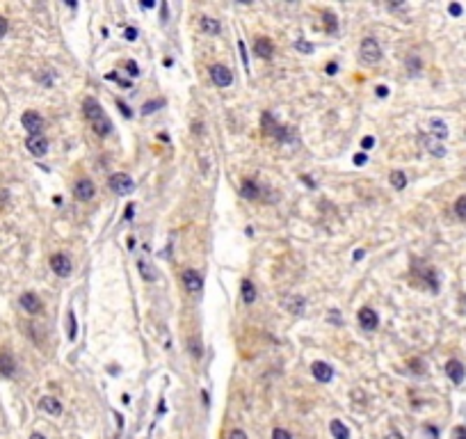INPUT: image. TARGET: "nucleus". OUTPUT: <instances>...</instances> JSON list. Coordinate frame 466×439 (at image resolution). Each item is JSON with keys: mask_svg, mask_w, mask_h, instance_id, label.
Listing matches in <instances>:
<instances>
[{"mask_svg": "<svg viewBox=\"0 0 466 439\" xmlns=\"http://www.w3.org/2000/svg\"><path fill=\"white\" fill-rule=\"evenodd\" d=\"M452 439H466V425H457L452 430Z\"/></svg>", "mask_w": 466, "mask_h": 439, "instance_id": "obj_35", "label": "nucleus"}, {"mask_svg": "<svg viewBox=\"0 0 466 439\" xmlns=\"http://www.w3.org/2000/svg\"><path fill=\"white\" fill-rule=\"evenodd\" d=\"M359 53H361V59L366 62V65H377V62L382 59V48H379V44H377L372 37H368V39L361 41Z\"/></svg>", "mask_w": 466, "mask_h": 439, "instance_id": "obj_3", "label": "nucleus"}, {"mask_svg": "<svg viewBox=\"0 0 466 439\" xmlns=\"http://www.w3.org/2000/svg\"><path fill=\"white\" fill-rule=\"evenodd\" d=\"M73 193H75V197H78L80 202H90V199L96 195V187H94V183H92L90 178H78L75 185H73Z\"/></svg>", "mask_w": 466, "mask_h": 439, "instance_id": "obj_10", "label": "nucleus"}, {"mask_svg": "<svg viewBox=\"0 0 466 439\" xmlns=\"http://www.w3.org/2000/svg\"><path fill=\"white\" fill-rule=\"evenodd\" d=\"M181 279H183V286L188 288V293H201L203 288V279H201V272L192 270V268H188V270H183V275H181Z\"/></svg>", "mask_w": 466, "mask_h": 439, "instance_id": "obj_6", "label": "nucleus"}, {"mask_svg": "<svg viewBox=\"0 0 466 439\" xmlns=\"http://www.w3.org/2000/svg\"><path fill=\"white\" fill-rule=\"evenodd\" d=\"M336 69H338V67H336V62H329V65H327V74H329V76H334V74H336Z\"/></svg>", "mask_w": 466, "mask_h": 439, "instance_id": "obj_45", "label": "nucleus"}, {"mask_svg": "<svg viewBox=\"0 0 466 439\" xmlns=\"http://www.w3.org/2000/svg\"><path fill=\"white\" fill-rule=\"evenodd\" d=\"M16 370V364H14V357L10 355L7 350H0V375L5 378H12Z\"/></svg>", "mask_w": 466, "mask_h": 439, "instance_id": "obj_16", "label": "nucleus"}, {"mask_svg": "<svg viewBox=\"0 0 466 439\" xmlns=\"http://www.w3.org/2000/svg\"><path fill=\"white\" fill-rule=\"evenodd\" d=\"M359 323H361L363 330L372 332V330H377V325H379V316H377L370 306H363V309L359 311Z\"/></svg>", "mask_w": 466, "mask_h": 439, "instance_id": "obj_12", "label": "nucleus"}, {"mask_svg": "<svg viewBox=\"0 0 466 439\" xmlns=\"http://www.w3.org/2000/svg\"><path fill=\"white\" fill-rule=\"evenodd\" d=\"M21 306H23L28 313H39V311L44 309L41 300L35 295V293H23V295H21Z\"/></svg>", "mask_w": 466, "mask_h": 439, "instance_id": "obj_14", "label": "nucleus"}, {"mask_svg": "<svg viewBox=\"0 0 466 439\" xmlns=\"http://www.w3.org/2000/svg\"><path fill=\"white\" fill-rule=\"evenodd\" d=\"M133 217V204H128V208H126V220H130Z\"/></svg>", "mask_w": 466, "mask_h": 439, "instance_id": "obj_46", "label": "nucleus"}, {"mask_svg": "<svg viewBox=\"0 0 466 439\" xmlns=\"http://www.w3.org/2000/svg\"><path fill=\"white\" fill-rule=\"evenodd\" d=\"M137 268H139V272H142V277L146 281H156V279H158V270H156V268L149 263V259H139Z\"/></svg>", "mask_w": 466, "mask_h": 439, "instance_id": "obj_20", "label": "nucleus"}, {"mask_svg": "<svg viewBox=\"0 0 466 439\" xmlns=\"http://www.w3.org/2000/svg\"><path fill=\"white\" fill-rule=\"evenodd\" d=\"M25 147H28V151H30L32 156L41 158V156L48 153V140H46L41 133L39 135H30V138L25 140Z\"/></svg>", "mask_w": 466, "mask_h": 439, "instance_id": "obj_8", "label": "nucleus"}, {"mask_svg": "<svg viewBox=\"0 0 466 439\" xmlns=\"http://www.w3.org/2000/svg\"><path fill=\"white\" fill-rule=\"evenodd\" d=\"M448 12H450L452 16H461V12H464V10H461V5H459V3H452V5L448 7Z\"/></svg>", "mask_w": 466, "mask_h": 439, "instance_id": "obj_37", "label": "nucleus"}, {"mask_svg": "<svg viewBox=\"0 0 466 439\" xmlns=\"http://www.w3.org/2000/svg\"><path fill=\"white\" fill-rule=\"evenodd\" d=\"M50 268L57 277H69L71 275V259L66 254H53L50 257Z\"/></svg>", "mask_w": 466, "mask_h": 439, "instance_id": "obj_9", "label": "nucleus"}, {"mask_svg": "<svg viewBox=\"0 0 466 439\" xmlns=\"http://www.w3.org/2000/svg\"><path fill=\"white\" fill-rule=\"evenodd\" d=\"M391 185L396 187V190H402V187L407 185V176L402 172H391Z\"/></svg>", "mask_w": 466, "mask_h": 439, "instance_id": "obj_26", "label": "nucleus"}, {"mask_svg": "<svg viewBox=\"0 0 466 439\" xmlns=\"http://www.w3.org/2000/svg\"><path fill=\"white\" fill-rule=\"evenodd\" d=\"M455 213H457V217L466 220V195H461V197L455 202Z\"/></svg>", "mask_w": 466, "mask_h": 439, "instance_id": "obj_28", "label": "nucleus"}, {"mask_svg": "<svg viewBox=\"0 0 466 439\" xmlns=\"http://www.w3.org/2000/svg\"><path fill=\"white\" fill-rule=\"evenodd\" d=\"M254 53L258 55L261 59H270L274 53V46L270 39H265V37H258L256 41H254Z\"/></svg>", "mask_w": 466, "mask_h": 439, "instance_id": "obj_15", "label": "nucleus"}, {"mask_svg": "<svg viewBox=\"0 0 466 439\" xmlns=\"http://www.w3.org/2000/svg\"><path fill=\"white\" fill-rule=\"evenodd\" d=\"M30 439H46V437H44V434H39V432H32Z\"/></svg>", "mask_w": 466, "mask_h": 439, "instance_id": "obj_49", "label": "nucleus"}, {"mask_svg": "<svg viewBox=\"0 0 466 439\" xmlns=\"http://www.w3.org/2000/svg\"><path fill=\"white\" fill-rule=\"evenodd\" d=\"M5 32H7V21L3 19V16H0V39L5 37Z\"/></svg>", "mask_w": 466, "mask_h": 439, "instance_id": "obj_43", "label": "nucleus"}, {"mask_svg": "<svg viewBox=\"0 0 466 439\" xmlns=\"http://www.w3.org/2000/svg\"><path fill=\"white\" fill-rule=\"evenodd\" d=\"M377 96H382V99H384V96H389V87H386V85L377 87Z\"/></svg>", "mask_w": 466, "mask_h": 439, "instance_id": "obj_44", "label": "nucleus"}, {"mask_svg": "<svg viewBox=\"0 0 466 439\" xmlns=\"http://www.w3.org/2000/svg\"><path fill=\"white\" fill-rule=\"evenodd\" d=\"M366 153H357V156H354V165H359V167H361V165H366Z\"/></svg>", "mask_w": 466, "mask_h": 439, "instance_id": "obj_41", "label": "nucleus"}, {"mask_svg": "<svg viewBox=\"0 0 466 439\" xmlns=\"http://www.w3.org/2000/svg\"><path fill=\"white\" fill-rule=\"evenodd\" d=\"M201 30L206 32V35H219V30H222V25H219V21L217 19H210V16H201Z\"/></svg>", "mask_w": 466, "mask_h": 439, "instance_id": "obj_21", "label": "nucleus"}, {"mask_svg": "<svg viewBox=\"0 0 466 439\" xmlns=\"http://www.w3.org/2000/svg\"><path fill=\"white\" fill-rule=\"evenodd\" d=\"M311 373H313V378H316L318 382H332V378H334V370H332V366L329 364H325V361H313L311 364Z\"/></svg>", "mask_w": 466, "mask_h": 439, "instance_id": "obj_11", "label": "nucleus"}, {"mask_svg": "<svg viewBox=\"0 0 466 439\" xmlns=\"http://www.w3.org/2000/svg\"><path fill=\"white\" fill-rule=\"evenodd\" d=\"M83 112H85V119H87V123H90L92 129H94L96 135L105 138V135L112 133V123H110V119L105 117V110L101 108V103L94 99V96H87V99H85Z\"/></svg>", "mask_w": 466, "mask_h": 439, "instance_id": "obj_1", "label": "nucleus"}, {"mask_svg": "<svg viewBox=\"0 0 466 439\" xmlns=\"http://www.w3.org/2000/svg\"><path fill=\"white\" fill-rule=\"evenodd\" d=\"M386 439H402V434L400 432H396V430H393V432H389V437Z\"/></svg>", "mask_w": 466, "mask_h": 439, "instance_id": "obj_47", "label": "nucleus"}, {"mask_svg": "<svg viewBox=\"0 0 466 439\" xmlns=\"http://www.w3.org/2000/svg\"><path fill=\"white\" fill-rule=\"evenodd\" d=\"M108 183H110V187H112V193H117V195H128V193H133L135 190V181L124 172L112 174Z\"/></svg>", "mask_w": 466, "mask_h": 439, "instance_id": "obj_4", "label": "nucleus"}, {"mask_svg": "<svg viewBox=\"0 0 466 439\" xmlns=\"http://www.w3.org/2000/svg\"><path fill=\"white\" fill-rule=\"evenodd\" d=\"M126 69H128V74L133 76V78H137V76H139V67L135 65L133 59H128V62H126Z\"/></svg>", "mask_w": 466, "mask_h": 439, "instance_id": "obj_34", "label": "nucleus"}, {"mask_svg": "<svg viewBox=\"0 0 466 439\" xmlns=\"http://www.w3.org/2000/svg\"><path fill=\"white\" fill-rule=\"evenodd\" d=\"M295 48H297L299 50V53H313V44H308V41H297V44H295Z\"/></svg>", "mask_w": 466, "mask_h": 439, "instance_id": "obj_33", "label": "nucleus"}, {"mask_svg": "<svg viewBox=\"0 0 466 439\" xmlns=\"http://www.w3.org/2000/svg\"><path fill=\"white\" fill-rule=\"evenodd\" d=\"M21 123H23V129L30 135H39L41 129H44V119H41V114L35 112V110H28V112L21 117Z\"/></svg>", "mask_w": 466, "mask_h": 439, "instance_id": "obj_5", "label": "nucleus"}, {"mask_svg": "<svg viewBox=\"0 0 466 439\" xmlns=\"http://www.w3.org/2000/svg\"><path fill=\"white\" fill-rule=\"evenodd\" d=\"M281 304L286 306L288 311H293V313H302L306 302H304L302 295H288V297H283V300H281Z\"/></svg>", "mask_w": 466, "mask_h": 439, "instance_id": "obj_18", "label": "nucleus"}, {"mask_svg": "<svg viewBox=\"0 0 466 439\" xmlns=\"http://www.w3.org/2000/svg\"><path fill=\"white\" fill-rule=\"evenodd\" d=\"M329 430H332L334 439H350V430H347L338 419H334L332 423H329Z\"/></svg>", "mask_w": 466, "mask_h": 439, "instance_id": "obj_22", "label": "nucleus"}, {"mask_svg": "<svg viewBox=\"0 0 466 439\" xmlns=\"http://www.w3.org/2000/svg\"><path fill=\"white\" fill-rule=\"evenodd\" d=\"M124 37H126L128 41H135V39H137V30H135V28H126Z\"/></svg>", "mask_w": 466, "mask_h": 439, "instance_id": "obj_38", "label": "nucleus"}, {"mask_svg": "<svg viewBox=\"0 0 466 439\" xmlns=\"http://www.w3.org/2000/svg\"><path fill=\"white\" fill-rule=\"evenodd\" d=\"M39 405H41V410H44L46 414H50V416H60V414H62V405H60V400L53 398V396H44Z\"/></svg>", "mask_w": 466, "mask_h": 439, "instance_id": "obj_17", "label": "nucleus"}, {"mask_svg": "<svg viewBox=\"0 0 466 439\" xmlns=\"http://www.w3.org/2000/svg\"><path fill=\"white\" fill-rule=\"evenodd\" d=\"M325 21H327V32H336L338 25H336V16H334L332 12H327V14H325Z\"/></svg>", "mask_w": 466, "mask_h": 439, "instance_id": "obj_31", "label": "nucleus"}, {"mask_svg": "<svg viewBox=\"0 0 466 439\" xmlns=\"http://www.w3.org/2000/svg\"><path fill=\"white\" fill-rule=\"evenodd\" d=\"M117 105H119V110H121V114H124V117H133V112H130V108H128V105H126V103H121V101H117Z\"/></svg>", "mask_w": 466, "mask_h": 439, "instance_id": "obj_40", "label": "nucleus"}, {"mask_svg": "<svg viewBox=\"0 0 466 439\" xmlns=\"http://www.w3.org/2000/svg\"><path fill=\"white\" fill-rule=\"evenodd\" d=\"M272 439H293V434L288 432V430H283V428H274Z\"/></svg>", "mask_w": 466, "mask_h": 439, "instance_id": "obj_32", "label": "nucleus"}, {"mask_svg": "<svg viewBox=\"0 0 466 439\" xmlns=\"http://www.w3.org/2000/svg\"><path fill=\"white\" fill-rule=\"evenodd\" d=\"M240 193H243L245 199H252V202L261 199V187H258L256 181H243V187H240Z\"/></svg>", "mask_w": 466, "mask_h": 439, "instance_id": "obj_19", "label": "nucleus"}, {"mask_svg": "<svg viewBox=\"0 0 466 439\" xmlns=\"http://www.w3.org/2000/svg\"><path fill=\"white\" fill-rule=\"evenodd\" d=\"M228 439H247V434H245L243 430H233L231 437H228Z\"/></svg>", "mask_w": 466, "mask_h": 439, "instance_id": "obj_42", "label": "nucleus"}, {"mask_svg": "<svg viewBox=\"0 0 466 439\" xmlns=\"http://www.w3.org/2000/svg\"><path fill=\"white\" fill-rule=\"evenodd\" d=\"M372 144H375V138H372V135H368V138H363L361 147L366 149V151H370V149H372Z\"/></svg>", "mask_w": 466, "mask_h": 439, "instance_id": "obj_39", "label": "nucleus"}, {"mask_svg": "<svg viewBox=\"0 0 466 439\" xmlns=\"http://www.w3.org/2000/svg\"><path fill=\"white\" fill-rule=\"evenodd\" d=\"M261 123H263V133L270 135V138H274V140H279V142H288V140L295 138L293 131L286 129V126H279L274 114H270V112H265L263 117H261Z\"/></svg>", "mask_w": 466, "mask_h": 439, "instance_id": "obj_2", "label": "nucleus"}, {"mask_svg": "<svg viewBox=\"0 0 466 439\" xmlns=\"http://www.w3.org/2000/svg\"><path fill=\"white\" fill-rule=\"evenodd\" d=\"M423 144L427 147V151L430 153H434V156H446V147H441V142L439 140H432V138H423Z\"/></svg>", "mask_w": 466, "mask_h": 439, "instance_id": "obj_24", "label": "nucleus"}, {"mask_svg": "<svg viewBox=\"0 0 466 439\" xmlns=\"http://www.w3.org/2000/svg\"><path fill=\"white\" fill-rule=\"evenodd\" d=\"M210 78H213V83L217 85V87H228V85L233 83L231 69L224 67V65H213L210 67Z\"/></svg>", "mask_w": 466, "mask_h": 439, "instance_id": "obj_7", "label": "nucleus"}, {"mask_svg": "<svg viewBox=\"0 0 466 439\" xmlns=\"http://www.w3.org/2000/svg\"><path fill=\"white\" fill-rule=\"evenodd\" d=\"M432 135H436L439 140H443V138H448V126L441 121V119H432Z\"/></svg>", "mask_w": 466, "mask_h": 439, "instance_id": "obj_25", "label": "nucleus"}, {"mask_svg": "<svg viewBox=\"0 0 466 439\" xmlns=\"http://www.w3.org/2000/svg\"><path fill=\"white\" fill-rule=\"evenodd\" d=\"M407 69H409V74L416 76L418 71H421V59L416 57V55H409V59H407Z\"/></svg>", "mask_w": 466, "mask_h": 439, "instance_id": "obj_27", "label": "nucleus"}, {"mask_svg": "<svg viewBox=\"0 0 466 439\" xmlns=\"http://www.w3.org/2000/svg\"><path fill=\"white\" fill-rule=\"evenodd\" d=\"M240 291H243V300L247 302V304H252V302L256 300V288H254V284L249 279H243V284H240Z\"/></svg>", "mask_w": 466, "mask_h": 439, "instance_id": "obj_23", "label": "nucleus"}, {"mask_svg": "<svg viewBox=\"0 0 466 439\" xmlns=\"http://www.w3.org/2000/svg\"><path fill=\"white\" fill-rule=\"evenodd\" d=\"M361 259H363V249H357L354 252V261H361Z\"/></svg>", "mask_w": 466, "mask_h": 439, "instance_id": "obj_48", "label": "nucleus"}, {"mask_svg": "<svg viewBox=\"0 0 466 439\" xmlns=\"http://www.w3.org/2000/svg\"><path fill=\"white\" fill-rule=\"evenodd\" d=\"M446 373H448V378H450L455 385H461L464 382V378H466V368L461 366V361H457V359H450L446 364Z\"/></svg>", "mask_w": 466, "mask_h": 439, "instance_id": "obj_13", "label": "nucleus"}, {"mask_svg": "<svg viewBox=\"0 0 466 439\" xmlns=\"http://www.w3.org/2000/svg\"><path fill=\"white\" fill-rule=\"evenodd\" d=\"M238 48H240V57H243V65H245V69H249V62H247V50H245V44H243V41H238Z\"/></svg>", "mask_w": 466, "mask_h": 439, "instance_id": "obj_36", "label": "nucleus"}, {"mask_svg": "<svg viewBox=\"0 0 466 439\" xmlns=\"http://www.w3.org/2000/svg\"><path fill=\"white\" fill-rule=\"evenodd\" d=\"M163 105V101H149V103H144L142 105V114H151V112H156V110Z\"/></svg>", "mask_w": 466, "mask_h": 439, "instance_id": "obj_29", "label": "nucleus"}, {"mask_svg": "<svg viewBox=\"0 0 466 439\" xmlns=\"http://www.w3.org/2000/svg\"><path fill=\"white\" fill-rule=\"evenodd\" d=\"M69 341H75V313L69 309Z\"/></svg>", "mask_w": 466, "mask_h": 439, "instance_id": "obj_30", "label": "nucleus"}]
</instances>
